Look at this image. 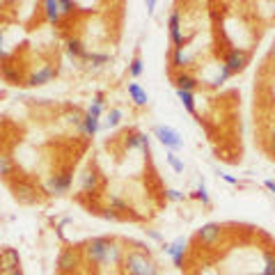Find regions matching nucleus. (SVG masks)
I'll return each mask as SVG.
<instances>
[{
    "instance_id": "f257e3e1",
    "label": "nucleus",
    "mask_w": 275,
    "mask_h": 275,
    "mask_svg": "<svg viewBox=\"0 0 275 275\" xmlns=\"http://www.w3.org/2000/svg\"><path fill=\"white\" fill-rule=\"evenodd\" d=\"M83 252H85V259L90 264H97V266H108V264H119L124 259V248L119 243L110 241V238H90V241L83 245Z\"/></svg>"
},
{
    "instance_id": "f03ea898",
    "label": "nucleus",
    "mask_w": 275,
    "mask_h": 275,
    "mask_svg": "<svg viewBox=\"0 0 275 275\" xmlns=\"http://www.w3.org/2000/svg\"><path fill=\"white\" fill-rule=\"evenodd\" d=\"M122 264H124L126 275H158V266L149 257H145L142 252H135V250L124 254Z\"/></svg>"
},
{
    "instance_id": "7ed1b4c3",
    "label": "nucleus",
    "mask_w": 275,
    "mask_h": 275,
    "mask_svg": "<svg viewBox=\"0 0 275 275\" xmlns=\"http://www.w3.org/2000/svg\"><path fill=\"white\" fill-rule=\"evenodd\" d=\"M10 186H12L14 197H17L19 202H23V204H35V202H37L39 190L33 181H28V179H14Z\"/></svg>"
},
{
    "instance_id": "20e7f679",
    "label": "nucleus",
    "mask_w": 275,
    "mask_h": 275,
    "mask_svg": "<svg viewBox=\"0 0 275 275\" xmlns=\"http://www.w3.org/2000/svg\"><path fill=\"white\" fill-rule=\"evenodd\" d=\"M154 135L161 140V145L165 147L167 151H177V149H181V147H183L181 135H179V131H174L172 126L156 124V126H154Z\"/></svg>"
},
{
    "instance_id": "39448f33",
    "label": "nucleus",
    "mask_w": 275,
    "mask_h": 275,
    "mask_svg": "<svg viewBox=\"0 0 275 275\" xmlns=\"http://www.w3.org/2000/svg\"><path fill=\"white\" fill-rule=\"evenodd\" d=\"M71 179H74V177H71V170L51 174L49 181H46V193H49V195H65V193H69Z\"/></svg>"
},
{
    "instance_id": "423d86ee",
    "label": "nucleus",
    "mask_w": 275,
    "mask_h": 275,
    "mask_svg": "<svg viewBox=\"0 0 275 275\" xmlns=\"http://www.w3.org/2000/svg\"><path fill=\"white\" fill-rule=\"evenodd\" d=\"M167 28H170V39H172L174 49H186V44L190 42V37H183L181 35V14L177 10L167 19Z\"/></svg>"
},
{
    "instance_id": "0eeeda50",
    "label": "nucleus",
    "mask_w": 275,
    "mask_h": 275,
    "mask_svg": "<svg viewBox=\"0 0 275 275\" xmlns=\"http://www.w3.org/2000/svg\"><path fill=\"white\" fill-rule=\"evenodd\" d=\"M222 65L229 69V74H238V71H243L248 67V53L243 49H232L225 55V62H222Z\"/></svg>"
},
{
    "instance_id": "6e6552de",
    "label": "nucleus",
    "mask_w": 275,
    "mask_h": 275,
    "mask_svg": "<svg viewBox=\"0 0 275 275\" xmlns=\"http://www.w3.org/2000/svg\"><path fill=\"white\" fill-rule=\"evenodd\" d=\"M220 236H222V227L218 222H206V225H202L197 229V241L202 245H213V243H218Z\"/></svg>"
},
{
    "instance_id": "1a4fd4ad",
    "label": "nucleus",
    "mask_w": 275,
    "mask_h": 275,
    "mask_svg": "<svg viewBox=\"0 0 275 275\" xmlns=\"http://www.w3.org/2000/svg\"><path fill=\"white\" fill-rule=\"evenodd\" d=\"M58 76V69L55 67H51V65H44L39 71H35V74H30L28 76V81H26V85H30V87H42V85H46V83H51Z\"/></svg>"
},
{
    "instance_id": "9d476101",
    "label": "nucleus",
    "mask_w": 275,
    "mask_h": 275,
    "mask_svg": "<svg viewBox=\"0 0 275 275\" xmlns=\"http://www.w3.org/2000/svg\"><path fill=\"white\" fill-rule=\"evenodd\" d=\"M186 245H188V238L186 236H179L174 238L172 243H165V254H170L174 261V266H181L183 264V254H186Z\"/></svg>"
},
{
    "instance_id": "9b49d317",
    "label": "nucleus",
    "mask_w": 275,
    "mask_h": 275,
    "mask_svg": "<svg viewBox=\"0 0 275 275\" xmlns=\"http://www.w3.org/2000/svg\"><path fill=\"white\" fill-rule=\"evenodd\" d=\"M78 268V252L74 248H65L58 257V270L60 273H74Z\"/></svg>"
},
{
    "instance_id": "f8f14e48",
    "label": "nucleus",
    "mask_w": 275,
    "mask_h": 275,
    "mask_svg": "<svg viewBox=\"0 0 275 275\" xmlns=\"http://www.w3.org/2000/svg\"><path fill=\"white\" fill-rule=\"evenodd\" d=\"M0 268L3 270H14V268H21V254H19L17 248H7L0 250Z\"/></svg>"
},
{
    "instance_id": "ddd939ff",
    "label": "nucleus",
    "mask_w": 275,
    "mask_h": 275,
    "mask_svg": "<svg viewBox=\"0 0 275 275\" xmlns=\"http://www.w3.org/2000/svg\"><path fill=\"white\" fill-rule=\"evenodd\" d=\"M174 85H177V90L195 92L197 87H200V81H197L195 76H190V74H186V71H181V74L174 76Z\"/></svg>"
},
{
    "instance_id": "4468645a",
    "label": "nucleus",
    "mask_w": 275,
    "mask_h": 275,
    "mask_svg": "<svg viewBox=\"0 0 275 275\" xmlns=\"http://www.w3.org/2000/svg\"><path fill=\"white\" fill-rule=\"evenodd\" d=\"M44 14H46V19H49V23H60V19H62V12H60V0H46L44 3Z\"/></svg>"
},
{
    "instance_id": "2eb2a0df",
    "label": "nucleus",
    "mask_w": 275,
    "mask_h": 275,
    "mask_svg": "<svg viewBox=\"0 0 275 275\" xmlns=\"http://www.w3.org/2000/svg\"><path fill=\"white\" fill-rule=\"evenodd\" d=\"M99 188V174L94 170H87L85 174H81V190L83 193H94Z\"/></svg>"
},
{
    "instance_id": "dca6fc26",
    "label": "nucleus",
    "mask_w": 275,
    "mask_h": 275,
    "mask_svg": "<svg viewBox=\"0 0 275 275\" xmlns=\"http://www.w3.org/2000/svg\"><path fill=\"white\" fill-rule=\"evenodd\" d=\"M129 97L135 106H147V103H149V94H147L138 83H129Z\"/></svg>"
},
{
    "instance_id": "f3484780",
    "label": "nucleus",
    "mask_w": 275,
    "mask_h": 275,
    "mask_svg": "<svg viewBox=\"0 0 275 275\" xmlns=\"http://www.w3.org/2000/svg\"><path fill=\"white\" fill-rule=\"evenodd\" d=\"M67 51H69V55L74 60H87V49H85V44L81 42V39H69V42H67Z\"/></svg>"
},
{
    "instance_id": "a211bd4d",
    "label": "nucleus",
    "mask_w": 275,
    "mask_h": 275,
    "mask_svg": "<svg viewBox=\"0 0 275 275\" xmlns=\"http://www.w3.org/2000/svg\"><path fill=\"white\" fill-rule=\"evenodd\" d=\"M170 60H172V67H177V69H186L193 62V58H190V53L186 49H174Z\"/></svg>"
},
{
    "instance_id": "6ab92c4d",
    "label": "nucleus",
    "mask_w": 275,
    "mask_h": 275,
    "mask_svg": "<svg viewBox=\"0 0 275 275\" xmlns=\"http://www.w3.org/2000/svg\"><path fill=\"white\" fill-rule=\"evenodd\" d=\"M129 149H140V151H149V135L147 133H133L129 138Z\"/></svg>"
},
{
    "instance_id": "aec40b11",
    "label": "nucleus",
    "mask_w": 275,
    "mask_h": 275,
    "mask_svg": "<svg viewBox=\"0 0 275 275\" xmlns=\"http://www.w3.org/2000/svg\"><path fill=\"white\" fill-rule=\"evenodd\" d=\"M99 129H101V122L94 117H90V115H85V119H83V126H81V133L87 135V138H94V135L99 133Z\"/></svg>"
},
{
    "instance_id": "412c9836",
    "label": "nucleus",
    "mask_w": 275,
    "mask_h": 275,
    "mask_svg": "<svg viewBox=\"0 0 275 275\" xmlns=\"http://www.w3.org/2000/svg\"><path fill=\"white\" fill-rule=\"evenodd\" d=\"M14 161H12V156H7V154H0V177L3 179H10L12 174H14Z\"/></svg>"
},
{
    "instance_id": "4be33fe9",
    "label": "nucleus",
    "mask_w": 275,
    "mask_h": 275,
    "mask_svg": "<svg viewBox=\"0 0 275 275\" xmlns=\"http://www.w3.org/2000/svg\"><path fill=\"white\" fill-rule=\"evenodd\" d=\"M177 97H179V101H181V106L188 113H193L195 115V94L193 92H186V90H177Z\"/></svg>"
},
{
    "instance_id": "5701e85b",
    "label": "nucleus",
    "mask_w": 275,
    "mask_h": 275,
    "mask_svg": "<svg viewBox=\"0 0 275 275\" xmlns=\"http://www.w3.org/2000/svg\"><path fill=\"white\" fill-rule=\"evenodd\" d=\"M122 117H124V115H122L119 108H110L108 115H106V122L101 124V129H115V126L122 122Z\"/></svg>"
},
{
    "instance_id": "b1692460",
    "label": "nucleus",
    "mask_w": 275,
    "mask_h": 275,
    "mask_svg": "<svg viewBox=\"0 0 275 275\" xmlns=\"http://www.w3.org/2000/svg\"><path fill=\"white\" fill-rule=\"evenodd\" d=\"M101 113H103V94H97V97H94V101H92V106L87 108L85 115H90V117L99 119V117H101Z\"/></svg>"
},
{
    "instance_id": "393cba45",
    "label": "nucleus",
    "mask_w": 275,
    "mask_h": 275,
    "mask_svg": "<svg viewBox=\"0 0 275 275\" xmlns=\"http://www.w3.org/2000/svg\"><path fill=\"white\" fill-rule=\"evenodd\" d=\"M232 78V74H229V69H227L225 65H220L218 67V74L211 78V85H216V87H220V85H225L227 81Z\"/></svg>"
},
{
    "instance_id": "a878e982",
    "label": "nucleus",
    "mask_w": 275,
    "mask_h": 275,
    "mask_svg": "<svg viewBox=\"0 0 275 275\" xmlns=\"http://www.w3.org/2000/svg\"><path fill=\"white\" fill-rule=\"evenodd\" d=\"M83 119H85V115H83L81 110H76V108L71 110V113L65 115V122H67V124H74L78 131H81V126H83Z\"/></svg>"
},
{
    "instance_id": "bb28decb",
    "label": "nucleus",
    "mask_w": 275,
    "mask_h": 275,
    "mask_svg": "<svg viewBox=\"0 0 275 275\" xmlns=\"http://www.w3.org/2000/svg\"><path fill=\"white\" fill-rule=\"evenodd\" d=\"M0 74H3V78H5L7 83H12V85H19V83H21V74H19V71H14L12 67H7V65L0 69Z\"/></svg>"
},
{
    "instance_id": "cd10ccee",
    "label": "nucleus",
    "mask_w": 275,
    "mask_h": 275,
    "mask_svg": "<svg viewBox=\"0 0 275 275\" xmlns=\"http://www.w3.org/2000/svg\"><path fill=\"white\" fill-rule=\"evenodd\" d=\"M108 209H113V211H126L129 209V204H126L119 195H115V193H110L108 195Z\"/></svg>"
},
{
    "instance_id": "c85d7f7f",
    "label": "nucleus",
    "mask_w": 275,
    "mask_h": 275,
    "mask_svg": "<svg viewBox=\"0 0 275 275\" xmlns=\"http://www.w3.org/2000/svg\"><path fill=\"white\" fill-rule=\"evenodd\" d=\"M165 158H167V165L172 167L174 172H183V161L177 156V154H174V151H167Z\"/></svg>"
},
{
    "instance_id": "c756f323",
    "label": "nucleus",
    "mask_w": 275,
    "mask_h": 275,
    "mask_svg": "<svg viewBox=\"0 0 275 275\" xmlns=\"http://www.w3.org/2000/svg\"><path fill=\"white\" fill-rule=\"evenodd\" d=\"M261 275H275V254L273 252L264 254V270H261Z\"/></svg>"
},
{
    "instance_id": "7c9ffc66",
    "label": "nucleus",
    "mask_w": 275,
    "mask_h": 275,
    "mask_svg": "<svg viewBox=\"0 0 275 275\" xmlns=\"http://www.w3.org/2000/svg\"><path fill=\"white\" fill-rule=\"evenodd\" d=\"M108 55H106V53H90V55H87V62H90V65L92 67H103V65H106V62H108Z\"/></svg>"
},
{
    "instance_id": "2f4dec72",
    "label": "nucleus",
    "mask_w": 275,
    "mask_h": 275,
    "mask_svg": "<svg viewBox=\"0 0 275 275\" xmlns=\"http://www.w3.org/2000/svg\"><path fill=\"white\" fill-rule=\"evenodd\" d=\"M195 197H197V200H200L204 206H209V204H211V197H209V190H206L204 181H202L200 186H197V190H195Z\"/></svg>"
},
{
    "instance_id": "473e14b6",
    "label": "nucleus",
    "mask_w": 275,
    "mask_h": 275,
    "mask_svg": "<svg viewBox=\"0 0 275 275\" xmlns=\"http://www.w3.org/2000/svg\"><path fill=\"white\" fill-rule=\"evenodd\" d=\"M142 69H145V67H142V60H140V58H133V60H131L129 74L133 76V78H138V76H142Z\"/></svg>"
},
{
    "instance_id": "72a5a7b5",
    "label": "nucleus",
    "mask_w": 275,
    "mask_h": 275,
    "mask_svg": "<svg viewBox=\"0 0 275 275\" xmlns=\"http://www.w3.org/2000/svg\"><path fill=\"white\" fill-rule=\"evenodd\" d=\"M186 195L181 193V190H177V188H165V200H170V202H181Z\"/></svg>"
},
{
    "instance_id": "f704fd0d",
    "label": "nucleus",
    "mask_w": 275,
    "mask_h": 275,
    "mask_svg": "<svg viewBox=\"0 0 275 275\" xmlns=\"http://www.w3.org/2000/svg\"><path fill=\"white\" fill-rule=\"evenodd\" d=\"M74 10H76V5L71 0H60V12L62 14H74Z\"/></svg>"
},
{
    "instance_id": "c9c22d12",
    "label": "nucleus",
    "mask_w": 275,
    "mask_h": 275,
    "mask_svg": "<svg viewBox=\"0 0 275 275\" xmlns=\"http://www.w3.org/2000/svg\"><path fill=\"white\" fill-rule=\"evenodd\" d=\"M101 218H106V220H117L119 213H117V211H113V209H103L101 211Z\"/></svg>"
},
{
    "instance_id": "e433bc0d",
    "label": "nucleus",
    "mask_w": 275,
    "mask_h": 275,
    "mask_svg": "<svg viewBox=\"0 0 275 275\" xmlns=\"http://www.w3.org/2000/svg\"><path fill=\"white\" fill-rule=\"evenodd\" d=\"M145 234L151 238V241H163V236H161V232H156V229H145Z\"/></svg>"
},
{
    "instance_id": "4c0bfd02",
    "label": "nucleus",
    "mask_w": 275,
    "mask_h": 275,
    "mask_svg": "<svg viewBox=\"0 0 275 275\" xmlns=\"http://www.w3.org/2000/svg\"><path fill=\"white\" fill-rule=\"evenodd\" d=\"M220 179H225V181H227V183H232V186H236V183H238L236 177H232V174H225V172H220Z\"/></svg>"
},
{
    "instance_id": "58836bf2",
    "label": "nucleus",
    "mask_w": 275,
    "mask_h": 275,
    "mask_svg": "<svg viewBox=\"0 0 275 275\" xmlns=\"http://www.w3.org/2000/svg\"><path fill=\"white\" fill-rule=\"evenodd\" d=\"M268 149H270V154L275 156V131L270 133V140H268Z\"/></svg>"
},
{
    "instance_id": "ea45409f",
    "label": "nucleus",
    "mask_w": 275,
    "mask_h": 275,
    "mask_svg": "<svg viewBox=\"0 0 275 275\" xmlns=\"http://www.w3.org/2000/svg\"><path fill=\"white\" fill-rule=\"evenodd\" d=\"M0 275H23V270L21 268H14V270H3Z\"/></svg>"
},
{
    "instance_id": "a19ab883",
    "label": "nucleus",
    "mask_w": 275,
    "mask_h": 275,
    "mask_svg": "<svg viewBox=\"0 0 275 275\" xmlns=\"http://www.w3.org/2000/svg\"><path fill=\"white\" fill-rule=\"evenodd\" d=\"M5 53V37H3V30H0V58Z\"/></svg>"
},
{
    "instance_id": "79ce46f5",
    "label": "nucleus",
    "mask_w": 275,
    "mask_h": 275,
    "mask_svg": "<svg viewBox=\"0 0 275 275\" xmlns=\"http://www.w3.org/2000/svg\"><path fill=\"white\" fill-rule=\"evenodd\" d=\"M154 7H156V3H154V0H147V12H149V14L154 12Z\"/></svg>"
},
{
    "instance_id": "37998d69",
    "label": "nucleus",
    "mask_w": 275,
    "mask_h": 275,
    "mask_svg": "<svg viewBox=\"0 0 275 275\" xmlns=\"http://www.w3.org/2000/svg\"><path fill=\"white\" fill-rule=\"evenodd\" d=\"M270 60H275V42H273V46H270Z\"/></svg>"
},
{
    "instance_id": "c03bdc74",
    "label": "nucleus",
    "mask_w": 275,
    "mask_h": 275,
    "mask_svg": "<svg viewBox=\"0 0 275 275\" xmlns=\"http://www.w3.org/2000/svg\"><path fill=\"white\" fill-rule=\"evenodd\" d=\"M0 273H3V268H0Z\"/></svg>"
}]
</instances>
